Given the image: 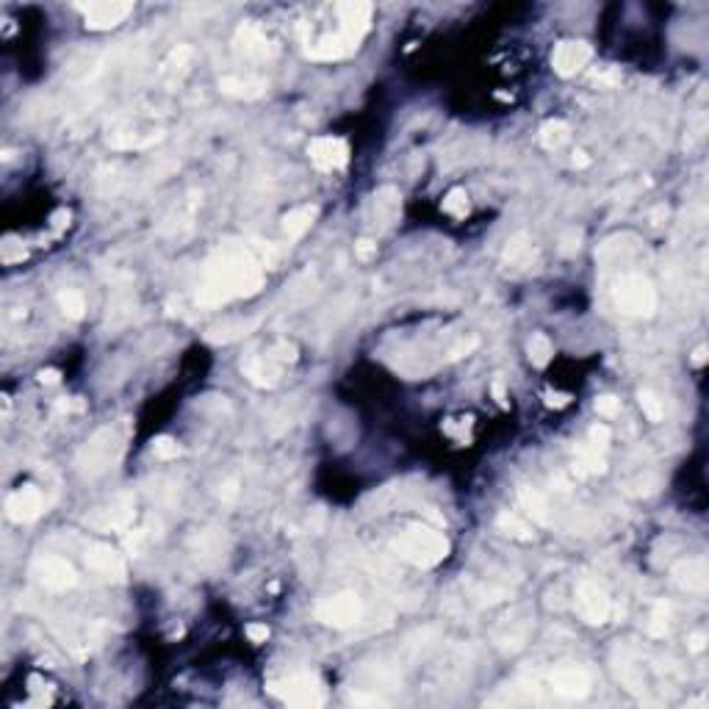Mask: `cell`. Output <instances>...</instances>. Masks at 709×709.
<instances>
[{
    "label": "cell",
    "mask_w": 709,
    "mask_h": 709,
    "mask_svg": "<svg viewBox=\"0 0 709 709\" xmlns=\"http://www.w3.org/2000/svg\"><path fill=\"white\" fill-rule=\"evenodd\" d=\"M261 285H263V275L250 255L244 250H222L205 269V285L200 300L225 303L233 297L255 294Z\"/></svg>",
    "instance_id": "obj_1"
},
{
    "label": "cell",
    "mask_w": 709,
    "mask_h": 709,
    "mask_svg": "<svg viewBox=\"0 0 709 709\" xmlns=\"http://www.w3.org/2000/svg\"><path fill=\"white\" fill-rule=\"evenodd\" d=\"M396 549L405 560H410L413 565H421V568H432L438 565L441 560L446 557L449 552V543L441 532L430 530L424 524H416L396 540Z\"/></svg>",
    "instance_id": "obj_2"
},
{
    "label": "cell",
    "mask_w": 709,
    "mask_h": 709,
    "mask_svg": "<svg viewBox=\"0 0 709 709\" xmlns=\"http://www.w3.org/2000/svg\"><path fill=\"white\" fill-rule=\"evenodd\" d=\"M615 305L629 316H651L657 308V294L651 283L640 275H629L615 288Z\"/></svg>",
    "instance_id": "obj_3"
},
{
    "label": "cell",
    "mask_w": 709,
    "mask_h": 709,
    "mask_svg": "<svg viewBox=\"0 0 709 709\" xmlns=\"http://www.w3.org/2000/svg\"><path fill=\"white\" fill-rule=\"evenodd\" d=\"M272 693L291 707H322L325 704V690H322L319 679L310 673H294L283 682L272 684Z\"/></svg>",
    "instance_id": "obj_4"
},
{
    "label": "cell",
    "mask_w": 709,
    "mask_h": 709,
    "mask_svg": "<svg viewBox=\"0 0 709 709\" xmlns=\"http://www.w3.org/2000/svg\"><path fill=\"white\" fill-rule=\"evenodd\" d=\"M360 615H363V604L352 593H341V596L327 599V602H322L316 607V618L322 624H327V626H335V629L352 626V624L360 621Z\"/></svg>",
    "instance_id": "obj_5"
},
{
    "label": "cell",
    "mask_w": 709,
    "mask_h": 709,
    "mask_svg": "<svg viewBox=\"0 0 709 709\" xmlns=\"http://www.w3.org/2000/svg\"><path fill=\"white\" fill-rule=\"evenodd\" d=\"M308 155H310V161L319 169L332 172V169L347 167V161H350V145L341 136H319V139H313L308 145Z\"/></svg>",
    "instance_id": "obj_6"
},
{
    "label": "cell",
    "mask_w": 709,
    "mask_h": 709,
    "mask_svg": "<svg viewBox=\"0 0 709 709\" xmlns=\"http://www.w3.org/2000/svg\"><path fill=\"white\" fill-rule=\"evenodd\" d=\"M577 609H579V615H582L584 621L593 624V626L607 624V618H609L607 593H604L599 584L582 582L577 587Z\"/></svg>",
    "instance_id": "obj_7"
},
{
    "label": "cell",
    "mask_w": 709,
    "mask_h": 709,
    "mask_svg": "<svg viewBox=\"0 0 709 709\" xmlns=\"http://www.w3.org/2000/svg\"><path fill=\"white\" fill-rule=\"evenodd\" d=\"M590 56H593V51H590L587 42L568 39V42H560L557 48H555V53H552V67H555L557 75L571 78L590 61Z\"/></svg>",
    "instance_id": "obj_8"
},
{
    "label": "cell",
    "mask_w": 709,
    "mask_h": 709,
    "mask_svg": "<svg viewBox=\"0 0 709 709\" xmlns=\"http://www.w3.org/2000/svg\"><path fill=\"white\" fill-rule=\"evenodd\" d=\"M338 17H341V36L357 48L372 26V6L369 3H341Z\"/></svg>",
    "instance_id": "obj_9"
},
{
    "label": "cell",
    "mask_w": 709,
    "mask_h": 709,
    "mask_svg": "<svg viewBox=\"0 0 709 709\" xmlns=\"http://www.w3.org/2000/svg\"><path fill=\"white\" fill-rule=\"evenodd\" d=\"M42 507H45V496L33 485H26V488L14 490L6 499V513H9L11 521H33V518H39Z\"/></svg>",
    "instance_id": "obj_10"
},
{
    "label": "cell",
    "mask_w": 709,
    "mask_h": 709,
    "mask_svg": "<svg viewBox=\"0 0 709 709\" xmlns=\"http://www.w3.org/2000/svg\"><path fill=\"white\" fill-rule=\"evenodd\" d=\"M80 11L86 17V26L103 31V28L120 26L133 11V6L130 3H89V6H80Z\"/></svg>",
    "instance_id": "obj_11"
},
{
    "label": "cell",
    "mask_w": 709,
    "mask_h": 709,
    "mask_svg": "<svg viewBox=\"0 0 709 709\" xmlns=\"http://www.w3.org/2000/svg\"><path fill=\"white\" fill-rule=\"evenodd\" d=\"M36 574L45 587L51 590H67L75 584V568L61 557H45L36 562Z\"/></svg>",
    "instance_id": "obj_12"
},
{
    "label": "cell",
    "mask_w": 709,
    "mask_h": 709,
    "mask_svg": "<svg viewBox=\"0 0 709 709\" xmlns=\"http://www.w3.org/2000/svg\"><path fill=\"white\" fill-rule=\"evenodd\" d=\"M552 687L562 698H582L590 690V679H587L584 671L568 665V668H560V671L552 673Z\"/></svg>",
    "instance_id": "obj_13"
},
{
    "label": "cell",
    "mask_w": 709,
    "mask_h": 709,
    "mask_svg": "<svg viewBox=\"0 0 709 709\" xmlns=\"http://www.w3.org/2000/svg\"><path fill=\"white\" fill-rule=\"evenodd\" d=\"M352 51H354V45H350V42L341 36V31H338L335 36H325V39H319L316 45H310V48H308V56H310V58H319V61H332V58L350 56Z\"/></svg>",
    "instance_id": "obj_14"
},
{
    "label": "cell",
    "mask_w": 709,
    "mask_h": 709,
    "mask_svg": "<svg viewBox=\"0 0 709 709\" xmlns=\"http://www.w3.org/2000/svg\"><path fill=\"white\" fill-rule=\"evenodd\" d=\"M86 560H89V565L95 568V571H100L105 577H122L125 574V568H122V562L117 557V552H111L108 546H92L89 552H86Z\"/></svg>",
    "instance_id": "obj_15"
},
{
    "label": "cell",
    "mask_w": 709,
    "mask_h": 709,
    "mask_svg": "<svg viewBox=\"0 0 709 709\" xmlns=\"http://www.w3.org/2000/svg\"><path fill=\"white\" fill-rule=\"evenodd\" d=\"M313 219H316V208L305 205V208L291 211V214L283 219V230H285V236H288V238H300L305 230L313 225Z\"/></svg>",
    "instance_id": "obj_16"
},
{
    "label": "cell",
    "mask_w": 709,
    "mask_h": 709,
    "mask_svg": "<svg viewBox=\"0 0 709 709\" xmlns=\"http://www.w3.org/2000/svg\"><path fill=\"white\" fill-rule=\"evenodd\" d=\"M679 577V584L687 587V590H704L707 587V571H704V562H687L676 571Z\"/></svg>",
    "instance_id": "obj_17"
},
{
    "label": "cell",
    "mask_w": 709,
    "mask_h": 709,
    "mask_svg": "<svg viewBox=\"0 0 709 709\" xmlns=\"http://www.w3.org/2000/svg\"><path fill=\"white\" fill-rule=\"evenodd\" d=\"M568 133H571V127L565 125L562 120H552V122H546L540 127V142H543V147L557 150L568 142Z\"/></svg>",
    "instance_id": "obj_18"
},
{
    "label": "cell",
    "mask_w": 709,
    "mask_h": 709,
    "mask_svg": "<svg viewBox=\"0 0 709 709\" xmlns=\"http://www.w3.org/2000/svg\"><path fill=\"white\" fill-rule=\"evenodd\" d=\"M552 354H555V347H552V341L543 335V332H537V335H532L530 341V360L535 366H546L549 360H552Z\"/></svg>",
    "instance_id": "obj_19"
},
{
    "label": "cell",
    "mask_w": 709,
    "mask_h": 709,
    "mask_svg": "<svg viewBox=\"0 0 709 709\" xmlns=\"http://www.w3.org/2000/svg\"><path fill=\"white\" fill-rule=\"evenodd\" d=\"M58 305H61V310H64L70 319H80L83 310H86V300H83V294L75 291V288L61 291V294H58Z\"/></svg>",
    "instance_id": "obj_20"
},
{
    "label": "cell",
    "mask_w": 709,
    "mask_h": 709,
    "mask_svg": "<svg viewBox=\"0 0 709 709\" xmlns=\"http://www.w3.org/2000/svg\"><path fill=\"white\" fill-rule=\"evenodd\" d=\"M499 530H505L507 535H513V537H521V540H530L532 537V532H530V527L524 524V521H518L513 513H502L499 515Z\"/></svg>",
    "instance_id": "obj_21"
},
{
    "label": "cell",
    "mask_w": 709,
    "mask_h": 709,
    "mask_svg": "<svg viewBox=\"0 0 709 709\" xmlns=\"http://www.w3.org/2000/svg\"><path fill=\"white\" fill-rule=\"evenodd\" d=\"M222 92L236 95V98H255V95H261V86H258V83H250V80L225 78V80H222Z\"/></svg>",
    "instance_id": "obj_22"
},
{
    "label": "cell",
    "mask_w": 709,
    "mask_h": 709,
    "mask_svg": "<svg viewBox=\"0 0 709 709\" xmlns=\"http://www.w3.org/2000/svg\"><path fill=\"white\" fill-rule=\"evenodd\" d=\"M640 407H643V413H646V419L648 421H662V416H665V407L662 402L657 399V394H651V391H640Z\"/></svg>",
    "instance_id": "obj_23"
},
{
    "label": "cell",
    "mask_w": 709,
    "mask_h": 709,
    "mask_svg": "<svg viewBox=\"0 0 709 709\" xmlns=\"http://www.w3.org/2000/svg\"><path fill=\"white\" fill-rule=\"evenodd\" d=\"M443 211L446 214H455V216H466L468 211V194L463 189H452L446 197H443Z\"/></svg>",
    "instance_id": "obj_24"
},
{
    "label": "cell",
    "mask_w": 709,
    "mask_h": 709,
    "mask_svg": "<svg viewBox=\"0 0 709 709\" xmlns=\"http://www.w3.org/2000/svg\"><path fill=\"white\" fill-rule=\"evenodd\" d=\"M152 452H155V457L169 460V457L180 455V446H177L172 438H167V435H164V438H155V441H152Z\"/></svg>",
    "instance_id": "obj_25"
},
{
    "label": "cell",
    "mask_w": 709,
    "mask_h": 709,
    "mask_svg": "<svg viewBox=\"0 0 709 709\" xmlns=\"http://www.w3.org/2000/svg\"><path fill=\"white\" fill-rule=\"evenodd\" d=\"M596 410L602 416H607V419H615L621 413V399H615V396H599L596 399Z\"/></svg>",
    "instance_id": "obj_26"
},
{
    "label": "cell",
    "mask_w": 709,
    "mask_h": 709,
    "mask_svg": "<svg viewBox=\"0 0 709 709\" xmlns=\"http://www.w3.org/2000/svg\"><path fill=\"white\" fill-rule=\"evenodd\" d=\"M524 253H527V236H515V238L507 244L505 261H515V258H521Z\"/></svg>",
    "instance_id": "obj_27"
},
{
    "label": "cell",
    "mask_w": 709,
    "mask_h": 709,
    "mask_svg": "<svg viewBox=\"0 0 709 709\" xmlns=\"http://www.w3.org/2000/svg\"><path fill=\"white\" fill-rule=\"evenodd\" d=\"M607 443H609V427L596 424V427L590 430V446H593V449H604Z\"/></svg>",
    "instance_id": "obj_28"
},
{
    "label": "cell",
    "mask_w": 709,
    "mask_h": 709,
    "mask_svg": "<svg viewBox=\"0 0 709 709\" xmlns=\"http://www.w3.org/2000/svg\"><path fill=\"white\" fill-rule=\"evenodd\" d=\"M247 637H250L253 643H266V640H269V626H266V624H250V626H247Z\"/></svg>",
    "instance_id": "obj_29"
},
{
    "label": "cell",
    "mask_w": 709,
    "mask_h": 709,
    "mask_svg": "<svg viewBox=\"0 0 709 709\" xmlns=\"http://www.w3.org/2000/svg\"><path fill=\"white\" fill-rule=\"evenodd\" d=\"M374 253H377V244H374V241H369V238H360V241H357V258H360V261H369Z\"/></svg>",
    "instance_id": "obj_30"
},
{
    "label": "cell",
    "mask_w": 709,
    "mask_h": 709,
    "mask_svg": "<svg viewBox=\"0 0 709 709\" xmlns=\"http://www.w3.org/2000/svg\"><path fill=\"white\" fill-rule=\"evenodd\" d=\"M490 391H493V396H496V402H499V407H510V402H507L505 382H502V380H493V385H490Z\"/></svg>",
    "instance_id": "obj_31"
},
{
    "label": "cell",
    "mask_w": 709,
    "mask_h": 709,
    "mask_svg": "<svg viewBox=\"0 0 709 709\" xmlns=\"http://www.w3.org/2000/svg\"><path fill=\"white\" fill-rule=\"evenodd\" d=\"M58 372L56 369H45V372H39V382H48V385H53V382H58Z\"/></svg>",
    "instance_id": "obj_32"
},
{
    "label": "cell",
    "mask_w": 709,
    "mask_h": 709,
    "mask_svg": "<svg viewBox=\"0 0 709 709\" xmlns=\"http://www.w3.org/2000/svg\"><path fill=\"white\" fill-rule=\"evenodd\" d=\"M704 360H707V347L701 344V347L693 352V363H695V366H704Z\"/></svg>",
    "instance_id": "obj_33"
},
{
    "label": "cell",
    "mask_w": 709,
    "mask_h": 709,
    "mask_svg": "<svg viewBox=\"0 0 709 709\" xmlns=\"http://www.w3.org/2000/svg\"><path fill=\"white\" fill-rule=\"evenodd\" d=\"M704 640H707L704 634H693V637H690V648H693V651H701V648H704Z\"/></svg>",
    "instance_id": "obj_34"
},
{
    "label": "cell",
    "mask_w": 709,
    "mask_h": 709,
    "mask_svg": "<svg viewBox=\"0 0 709 709\" xmlns=\"http://www.w3.org/2000/svg\"><path fill=\"white\" fill-rule=\"evenodd\" d=\"M651 219H654V225H662V219H668V208H657L651 214Z\"/></svg>",
    "instance_id": "obj_35"
},
{
    "label": "cell",
    "mask_w": 709,
    "mask_h": 709,
    "mask_svg": "<svg viewBox=\"0 0 709 709\" xmlns=\"http://www.w3.org/2000/svg\"><path fill=\"white\" fill-rule=\"evenodd\" d=\"M549 405L555 407H562V405H568V396H562V394H557V396H549Z\"/></svg>",
    "instance_id": "obj_36"
},
{
    "label": "cell",
    "mask_w": 709,
    "mask_h": 709,
    "mask_svg": "<svg viewBox=\"0 0 709 709\" xmlns=\"http://www.w3.org/2000/svg\"><path fill=\"white\" fill-rule=\"evenodd\" d=\"M574 164H577V167H587V164H590V158H587L584 152H574Z\"/></svg>",
    "instance_id": "obj_37"
}]
</instances>
